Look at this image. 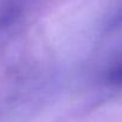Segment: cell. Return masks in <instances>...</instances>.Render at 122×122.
Segmentation results:
<instances>
[{"label":"cell","instance_id":"cell-1","mask_svg":"<svg viewBox=\"0 0 122 122\" xmlns=\"http://www.w3.org/2000/svg\"><path fill=\"white\" fill-rule=\"evenodd\" d=\"M107 78L110 84L122 86V57L109 69Z\"/></svg>","mask_w":122,"mask_h":122}]
</instances>
